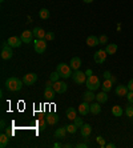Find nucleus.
Listing matches in <instances>:
<instances>
[{"label":"nucleus","mask_w":133,"mask_h":148,"mask_svg":"<svg viewBox=\"0 0 133 148\" xmlns=\"http://www.w3.org/2000/svg\"><path fill=\"white\" fill-rule=\"evenodd\" d=\"M93 100H96V95L93 93V91L88 90L87 92L83 93V101H88V103H92Z\"/></svg>","instance_id":"4468645a"},{"label":"nucleus","mask_w":133,"mask_h":148,"mask_svg":"<svg viewBox=\"0 0 133 148\" xmlns=\"http://www.w3.org/2000/svg\"><path fill=\"white\" fill-rule=\"evenodd\" d=\"M99 44H100V39L97 36H95V35L87 38V45L88 47H96V45H99Z\"/></svg>","instance_id":"dca6fc26"},{"label":"nucleus","mask_w":133,"mask_h":148,"mask_svg":"<svg viewBox=\"0 0 133 148\" xmlns=\"http://www.w3.org/2000/svg\"><path fill=\"white\" fill-rule=\"evenodd\" d=\"M55 39V34L53 32H47V35H45V40L47 41H51Z\"/></svg>","instance_id":"f704fd0d"},{"label":"nucleus","mask_w":133,"mask_h":148,"mask_svg":"<svg viewBox=\"0 0 133 148\" xmlns=\"http://www.w3.org/2000/svg\"><path fill=\"white\" fill-rule=\"evenodd\" d=\"M20 39L23 40V43H25V44H29V43L32 41V39H33V32H32V31H28V29H25V31L21 32Z\"/></svg>","instance_id":"9d476101"},{"label":"nucleus","mask_w":133,"mask_h":148,"mask_svg":"<svg viewBox=\"0 0 133 148\" xmlns=\"http://www.w3.org/2000/svg\"><path fill=\"white\" fill-rule=\"evenodd\" d=\"M110 76H112V73H110L109 71H105V72H104V79H109Z\"/></svg>","instance_id":"58836bf2"},{"label":"nucleus","mask_w":133,"mask_h":148,"mask_svg":"<svg viewBox=\"0 0 133 148\" xmlns=\"http://www.w3.org/2000/svg\"><path fill=\"white\" fill-rule=\"evenodd\" d=\"M112 84L113 83L110 82L109 79H104V83L101 84V90L104 91V92H109V91L112 90Z\"/></svg>","instance_id":"5701e85b"},{"label":"nucleus","mask_w":133,"mask_h":148,"mask_svg":"<svg viewBox=\"0 0 133 148\" xmlns=\"http://www.w3.org/2000/svg\"><path fill=\"white\" fill-rule=\"evenodd\" d=\"M56 71L60 73V76H61L63 79H68V77L72 76L71 66H69V64H65V63H60L57 66V68H56Z\"/></svg>","instance_id":"7ed1b4c3"},{"label":"nucleus","mask_w":133,"mask_h":148,"mask_svg":"<svg viewBox=\"0 0 133 148\" xmlns=\"http://www.w3.org/2000/svg\"><path fill=\"white\" fill-rule=\"evenodd\" d=\"M73 124H75L77 128H81L83 127V119L81 117H76L75 120H73Z\"/></svg>","instance_id":"72a5a7b5"},{"label":"nucleus","mask_w":133,"mask_h":148,"mask_svg":"<svg viewBox=\"0 0 133 148\" xmlns=\"http://www.w3.org/2000/svg\"><path fill=\"white\" fill-rule=\"evenodd\" d=\"M125 115L128 117H133V106H132V103H129L128 106H126V108H125Z\"/></svg>","instance_id":"7c9ffc66"},{"label":"nucleus","mask_w":133,"mask_h":148,"mask_svg":"<svg viewBox=\"0 0 133 148\" xmlns=\"http://www.w3.org/2000/svg\"><path fill=\"white\" fill-rule=\"evenodd\" d=\"M0 127H1V130H5V120L4 119H1V121H0Z\"/></svg>","instance_id":"a19ab883"},{"label":"nucleus","mask_w":133,"mask_h":148,"mask_svg":"<svg viewBox=\"0 0 133 148\" xmlns=\"http://www.w3.org/2000/svg\"><path fill=\"white\" fill-rule=\"evenodd\" d=\"M115 92H116V95L119 97H123V96H126V95H128L129 88H128V86H117Z\"/></svg>","instance_id":"ddd939ff"},{"label":"nucleus","mask_w":133,"mask_h":148,"mask_svg":"<svg viewBox=\"0 0 133 148\" xmlns=\"http://www.w3.org/2000/svg\"><path fill=\"white\" fill-rule=\"evenodd\" d=\"M65 114H67V117H68L69 120H75L76 117H77V111L75 108H68V110L65 111Z\"/></svg>","instance_id":"b1692460"},{"label":"nucleus","mask_w":133,"mask_h":148,"mask_svg":"<svg viewBox=\"0 0 133 148\" xmlns=\"http://www.w3.org/2000/svg\"><path fill=\"white\" fill-rule=\"evenodd\" d=\"M87 73L83 72V71H75V72L72 73V80L76 83V84H84L87 82Z\"/></svg>","instance_id":"39448f33"},{"label":"nucleus","mask_w":133,"mask_h":148,"mask_svg":"<svg viewBox=\"0 0 133 148\" xmlns=\"http://www.w3.org/2000/svg\"><path fill=\"white\" fill-rule=\"evenodd\" d=\"M112 114L115 115L116 117L123 116V114H124L123 107H120V106H113V107H112Z\"/></svg>","instance_id":"bb28decb"},{"label":"nucleus","mask_w":133,"mask_h":148,"mask_svg":"<svg viewBox=\"0 0 133 148\" xmlns=\"http://www.w3.org/2000/svg\"><path fill=\"white\" fill-rule=\"evenodd\" d=\"M87 76H89V75H92V72H91V69H88V71H87Z\"/></svg>","instance_id":"49530a36"},{"label":"nucleus","mask_w":133,"mask_h":148,"mask_svg":"<svg viewBox=\"0 0 133 148\" xmlns=\"http://www.w3.org/2000/svg\"><path fill=\"white\" fill-rule=\"evenodd\" d=\"M81 136L83 138H85L88 139L89 138V135L92 134V127L89 125V124H83V127H81Z\"/></svg>","instance_id":"f3484780"},{"label":"nucleus","mask_w":133,"mask_h":148,"mask_svg":"<svg viewBox=\"0 0 133 148\" xmlns=\"http://www.w3.org/2000/svg\"><path fill=\"white\" fill-rule=\"evenodd\" d=\"M83 1H84V3H92L93 0H83Z\"/></svg>","instance_id":"de8ad7c7"},{"label":"nucleus","mask_w":133,"mask_h":148,"mask_svg":"<svg viewBox=\"0 0 133 148\" xmlns=\"http://www.w3.org/2000/svg\"><path fill=\"white\" fill-rule=\"evenodd\" d=\"M23 83L25 84V86H32V84H35L36 83V80H38V75L33 72L31 73H27V75H24L23 76Z\"/></svg>","instance_id":"0eeeda50"},{"label":"nucleus","mask_w":133,"mask_h":148,"mask_svg":"<svg viewBox=\"0 0 133 148\" xmlns=\"http://www.w3.org/2000/svg\"><path fill=\"white\" fill-rule=\"evenodd\" d=\"M65 127H67V131L69 134H76V131H77V127H76L75 124H69V125H65Z\"/></svg>","instance_id":"2f4dec72"},{"label":"nucleus","mask_w":133,"mask_h":148,"mask_svg":"<svg viewBox=\"0 0 133 148\" xmlns=\"http://www.w3.org/2000/svg\"><path fill=\"white\" fill-rule=\"evenodd\" d=\"M23 80H20L19 77H15V76H12V77H8L7 80H5V87H7V90L11 91V92H16V91H20L21 87H23Z\"/></svg>","instance_id":"f257e3e1"},{"label":"nucleus","mask_w":133,"mask_h":148,"mask_svg":"<svg viewBox=\"0 0 133 148\" xmlns=\"http://www.w3.org/2000/svg\"><path fill=\"white\" fill-rule=\"evenodd\" d=\"M109 80H110V82H112V83H116L117 82V77H116V76H110V77H109Z\"/></svg>","instance_id":"37998d69"},{"label":"nucleus","mask_w":133,"mask_h":148,"mask_svg":"<svg viewBox=\"0 0 133 148\" xmlns=\"http://www.w3.org/2000/svg\"><path fill=\"white\" fill-rule=\"evenodd\" d=\"M96 100H97V101H99L100 104L106 103V101H108V95H106V92L101 91V92H100L99 95H96Z\"/></svg>","instance_id":"393cba45"},{"label":"nucleus","mask_w":133,"mask_h":148,"mask_svg":"<svg viewBox=\"0 0 133 148\" xmlns=\"http://www.w3.org/2000/svg\"><path fill=\"white\" fill-rule=\"evenodd\" d=\"M47 119H45V117H43L41 116L40 119H39L38 120V125H39V130H40V131H44L45 130V127H47Z\"/></svg>","instance_id":"c85d7f7f"},{"label":"nucleus","mask_w":133,"mask_h":148,"mask_svg":"<svg viewBox=\"0 0 133 148\" xmlns=\"http://www.w3.org/2000/svg\"><path fill=\"white\" fill-rule=\"evenodd\" d=\"M55 93H56V91L53 90V87H45V90H44V96H45V99L52 100L53 97H55Z\"/></svg>","instance_id":"6ab92c4d"},{"label":"nucleus","mask_w":133,"mask_h":148,"mask_svg":"<svg viewBox=\"0 0 133 148\" xmlns=\"http://www.w3.org/2000/svg\"><path fill=\"white\" fill-rule=\"evenodd\" d=\"M7 43L12 47V48H19V47L23 44V40H21L20 38H17V36H11V38L7 40Z\"/></svg>","instance_id":"f8f14e48"},{"label":"nucleus","mask_w":133,"mask_h":148,"mask_svg":"<svg viewBox=\"0 0 133 148\" xmlns=\"http://www.w3.org/2000/svg\"><path fill=\"white\" fill-rule=\"evenodd\" d=\"M0 1H1V3H3V1H4V0H0Z\"/></svg>","instance_id":"09e8293b"},{"label":"nucleus","mask_w":133,"mask_h":148,"mask_svg":"<svg viewBox=\"0 0 133 148\" xmlns=\"http://www.w3.org/2000/svg\"><path fill=\"white\" fill-rule=\"evenodd\" d=\"M91 112H92L93 115H99L100 112H101V104L97 101V103H93L91 104Z\"/></svg>","instance_id":"4be33fe9"},{"label":"nucleus","mask_w":133,"mask_h":148,"mask_svg":"<svg viewBox=\"0 0 133 148\" xmlns=\"http://www.w3.org/2000/svg\"><path fill=\"white\" fill-rule=\"evenodd\" d=\"M105 51L108 55H115L117 52V44H106Z\"/></svg>","instance_id":"cd10ccee"},{"label":"nucleus","mask_w":133,"mask_h":148,"mask_svg":"<svg viewBox=\"0 0 133 148\" xmlns=\"http://www.w3.org/2000/svg\"><path fill=\"white\" fill-rule=\"evenodd\" d=\"M96 140L99 141V144L101 145V147H105V145H106V144H105V139H102L101 136H99V138L96 139Z\"/></svg>","instance_id":"4c0bfd02"},{"label":"nucleus","mask_w":133,"mask_h":148,"mask_svg":"<svg viewBox=\"0 0 133 148\" xmlns=\"http://www.w3.org/2000/svg\"><path fill=\"white\" fill-rule=\"evenodd\" d=\"M106 51H104V49H100V51H97L93 55V60H95L97 64H102V63L105 62V59H106Z\"/></svg>","instance_id":"1a4fd4ad"},{"label":"nucleus","mask_w":133,"mask_h":148,"mask_svg":"<svg viewBox=\"0 0 133 148\" xmlns=\"http://www.w3.org/2000/svg\"><path fill=\"white\" fill-rule=\"evenodd\" d=\"M60 77H61V76H60V73H59L57 71H55V72H52V73H51V79H49V80H52V82L55 83V82H57V80L60 79Z\"/></svg>","instance_id":"473e14b6"},{"label":"nucleus","mask_w":133,"mask_h":148,"mask_svg":"<svg viewBox=\"0 0 133 148\" xmlns=\"http://www.w3.org/2000/svg\"><path fill=\"white\" fill-rule=\"evenodd\" d=\"M45 119H47V123L49 124V125H55L59 121V116L56 114H48L47 116H45Z\"/></svg>","instance_id":"aec40b11"},{"label":"nucleus","mask_w":133,"mask_h":148,"mask_svg":"<svg viewBox=\"0 0 133 148\" xmlns=\"http://www.w3.org/2000/svg\"><path fill=\"white\" fill-rule=\"evenodd\" d=\"M76 147L77 148H87L88 147V144H87V143H80V144H77Z\"/></svg>","instance_id":"ea45409f"},{"label":"nucleus","mask_w":133,"mask_h":148,"mask_svg":"<svg viewBox=\"0 0 133 148\" xmlns=\"http://www.w3.org/2000/svg\"><path fill=\"white\" fill-rule=\"evenodd\" d=\"M99 39H100V44H105L106 41H108V36L106 35H101Z\"/></svg>","instance_id":"c9c22d12"},{"label":"nucleus","mask_w":133,"mask_h":148,"mask_svg":"<svg viewBox=\"0 0 133 148\" xmlns=\"http://www.w3.org/2000/svg\"><path fill=\"white\" fill-rule=\"evenodd\" d=\"M33 48L36 53H44L47 49V40L45 39H36L33 43Z\"/></svg>","instance_id":"423d86ee"},{"label":"nucleus","mask_w":133,"mask_h":148,"mask_svg":"<svg viewBox=\"0 0 133 148\" xmlns=\"http://www.w3.org/2000/svg\"><path fill=\"white\" fill-rule=\"evenodd\" d=\"M32 32H33V38H36V39H45V35H47V32L40 27L33 28V31Z\"/></svg>","instance_id":"a211bd4d"},{"label":"nucleus","mask_w":133,"mask_h":148,"mask_svg":"<svg viewBox=\"0 0 133 148\" xmlns=\"http://www.w3.org/2000/svg\"><path fill=\"white\" fill-rule=\"evenodd\" d=\"M53 90L56 91V93H64L65 91H67V88H68V84L65 82H60V80H57V82L53 83Z\"/></svg>","instance_id":"6e6552de"},{"label":"nucleus","mask_w":133,"mask_h":148,"mask_svg":"<svg viewBox=\"0 0 133 148\" xmlns=\"http://www.w3.org/2000/svg\"><path fill=\"white\" fill-rule=\"evenodd\" d=\"M8 141H10V135H7V134L0 135V147L5 148L8 145Z\"/></svg>","instance_id":"412c9836"},{"label":"nucleus","mask_w":133,"mask_h":148,"mask_svg":"<svg viewBox=\"0 0 133 148\" xmlns=\"http://www.w3.org/2000/svg\"><path fill=\"white\" fill-rule=\"evenodd\" d=\"M128 88H129V91H133V79L128 83Z\"/></svg>","instance_id":"79ce46f5"},{"label":"nucleus","mask_w":133,"mask_h":148,"mask_svg":"<svg viewBox=\"0 0 133 148\" xmlns=\"http://www.w3.org/2000/svg\"><path fill=\"white\" fill-rule=\"evenodd\" d=\"M53 147H55V148H59V147H61V144H59V143H55V144H53Z\"/></svg>","instance_id":"a18cd8bd"},{"label":"nucleus","mask_w":133,"mask_h":148,"mask_svg":"<svg viewBox=\"0 0 133 148\" xmlns=\"http://www.w3.org/2000/svg\"><path fill=\"white\" fill-rule=\"evenodd\" d=\"M67 127H63V128H57L55 131V138L56 139H63L65 136V134H67Z\"/></svg>","instance_id":"a878e982"},{"label":"nucleus","mask_w":133,"mask_h":148,"mask_svg":"<svg viewBox=\"0 0 133 148\" xmlns=\"http://www.w3.org/2000/svg\"><path fill=\"white\" fill-rule=\"evenodd\" d=\"M69 66H71V68L73 69V71H77V69L81 67V59L77 58V56L72 58L71 59V63H69Z\"/></svg>","instance_id":"2eb2a0df"},{"label":"nucleus","mask_w":133,"mask_h":148,"mask_svg":"<svg viewBox=\"0 0 133 148\" xmlns=\"http://www.w3.org/2000/svg\"><path fill=\"white\" fill-rule=\"evenodd\" d=\"M126 99H128V101H129V103L133 104V91H129V92H128V95H126Z\"/></svg>","instance_id":"e433bc0d"},{"label":"nucleus","mask_w":133,"mask_h":148,"mask_svg":"<svg viewBox=\"0 0 133 148\" xmlns=\"http://www.w3.org/2000/svg\"><path fill=\"white\" fill-rule=\"evenodd\" d=\"M39 16H40V19H43V20H47L48 17H49V11H48L47 8H41V10L39 11Z\"/></svg>","instance_id":"c756f323"},{"label":"nucleus","mask_w":133,"mask_h":148,"mask_svg":"<svg viewBox=\"0 0 133 148\" xmlns=\"http://www.w3.org/2000/svg\"><path fill=\"white\" fill-rule=\"evenodd\" d=\"M78 114L81 115V116H85L88 112H91V104L88 101H83L80 106H78Z\"/></svg>","instance_id":"9b49d317"},{"label":"nucleus","mask_w":133,"mask_h":148,"mask_svg":"<svg viewBox=\"0 0 133 148\" xmlns=\"http://www.w3.org/2000/svg\"><path fill=\"white\" fill-rule=\"evenodd\" d=\"M85 84H87V88L91 90V91H96L101 87V83H100L99 76H96V75H89L88 77H87Z\"/></svg>","instance_id":"f03ea898"},{"label":"nucleus","mask_w":133,"mask_h":148,"mask_svg":"<svg viewBox=\"0 0 133 148\" xmlns=\"http://www.w3.org/2000/svg\"><path fill=\"white\" fill-rule=\"evenodd\" d=\"M105 147H108V148H113V147H115V144H113V143H109V144H106Z\"/></svg>","instance_id":"c03bdc74"},{"label":"nucleus","mask_w":133,"mask_h":148,"mask_svg":"<svg viewBox=\"0 0 133 148\" xmlns=\"http://www.w3.org/2000/svg\"><path fill=\"white\" fill-rule=\"evenodd\" d=\"M0 56L3 60H8L14 56V51H12V47L8 44L7 41L5 43H1V52H0Z\"/></svg>","instance_id":"20e7f679"}]
</instances>
